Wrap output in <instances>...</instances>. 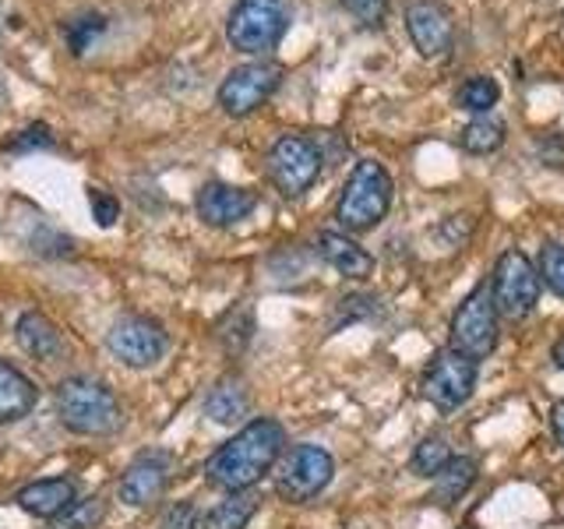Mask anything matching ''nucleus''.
I'll return each mask as SVG.
<instances>
[{
	"mask_svg": "<svg viewBox=\"0 0 564 529\" xmlns=\"http://www.w3.org/2000/svg\"><path fill=\"white\" fill-rule=\"evenodd\" d=\"M282 445H286V431H282L279 420L272 417L247 420L234 438L223 441V445L208 455L205 481L226 494L251 490L261 476H269L279 466Z\"/></svg>",
	"mask_w": 564,
	"mask_h": 529,
	"instance_id": "1",
	"label": "nucleus"
},
{
	"mask_svg": "<svg viewBox=\"0 0 564 529\" xmlns=\"http://www.w3.org/2000/svg\"><path fill=\"white\" fill-rule=\"evenodd\" d=\"M61 423L78 438H110L123 428V406L120 399L96 378H64L53 392Z\"/></svg>",
	"mask_w": 564,
	"mask_h": 529,
	"instance_id": "2",
	"label": "nucleus"
},
{
	"mask_svg": "<svg viewBox=\"0 0 564 529\" xmlns=\"http://www.w3.org/2000/svg\"><path fill=\"white\" fill-rule=\"evenodd\" d=\"M392 194H395V184H392V176H388V170L375 163V159H360V163L352 166V173L346 176L339 205H335V219H339L346 234H367V229H375L388 216Z\"/></svg>",
	"mask_w": 564,
	"mask_h": 529,
	"instance_id": "3",
	"label": "nucleus"
},
{
	"mask_svg": "<svg viewBox=\"0 0 564 529\" xmlns=\"http://www.w3.org/2000/svg\"><path fill=\"white\" fill-rule=\"evenodd\" d=\"M290 29V0H237L226 18V40L234 50L261 57L279 46Z\"/></svg>",
	"mask_w": 564,
	"mask_h": 529,
	"instance_id": "4",
	"label": "nucleus"
},
{
	"mask_svg": "<svg viewBox=\"0 0 564 529\" xmlns=\"http://www.w3.org/2000/svg\"><path fill=\"white\" fill-rule=\"evenodd\" d=\"M540 269L529 261L525 251L519 247H508L501 251L498 264H494V279H490V293H494V307L508 322H522L536 311L540 304Z\"/></svg>",
	"mask_w": 564,
	"mask_h": 529,
	"instance_id": "5",
	"label": "nucleus"
},
{
	"mask_svg": "<svg viewBox=\"0 0 564 529\" xmlns=\"http://www.w3.org/2000/svg\"><path fill=\"white\" fill-rule=\"evenodd\" d=\"M264 166H269V181L279 187V194L300 198V194H307L317 184V176H322L325 152L307 134H279L272 141Z\"/></svg>",
	"mask_w": 564,
	"mask_h": 529,
	"instance_id": "6",
	"label": "nucleus"
},
{
	"mask_svg": "<svg viewBox=\"0 0 564 529\" xmlns=\"http://www.w3.org/2000/svg\"><path fill=\"white\" fill-rule=\"evenodd\" d=\"M498 317L501 314L494 307V293L487 282L473 287L452 314V325H448L452 349L466 353L476 364L487 360L490 353L498 349Z\"/></svg>",
	"mask_w": 564,
	"mask_h": 529,
	"instance_id": "7",
	"label": "nucleus"
},
{
	"mask_svg": "<svg viewBox=\"0 0 564 529\" xmlns=\"http://www.w3.org/2000/svg\"><path fill=\"white\" fill-rule=\"evenodd\" d=\"M335 476V458L322 445H293L275 466V494L286 505H307Z\"/></svg>",
	"mask_w": 564,
	"mask_h": 529,
	"instance_id": "8",
	"label": "nucleus"
},
{
	"mask_svg": "<svg viewBox=\"0 0 564 529\" xmlns=\"http://www.w3.org/2000/svg\"><path fill=\"white\" fill-rule=\"evenodd\" d=\"M476 378H480V364L458 349H437L427 370H423V396H427L441 413H452L458 406L473 399Z\"/></svg>",
	"mask_w": 564,
	"mask_h": 529,
	"instance_id": "9",
	"label": "nucleus"
},
{
	"mask_svg": "<svg viewBox=\"0 0 564 529\" xmlns=\"http://www.w3.org/2000/svg\"><path fill=\"white\" fill-rule=\"evenodd\" d=\"M106 349H110L123 367L145 370L166 357L170 335L163 325L152 322L145 314H123L110 325V332H106Z\"/></svg>",
	"mask_w": 564,
	"mask_h": 529,
	"instance_id": "10",
	"label": "nucleus"
},
{
	"mask_svg": "<svg viewBox=\"0 0 564 529\" xmlns=\"http://www.w3.org/2000/svg\"><path fill=\"white\" fill-rule=\"evenodd\" d=\"M282 82V67L275 61H251L234 67L219 85V106L229 117H247L269 99Z\"/></svg>",
	"mask_w": 564,
	"mask_h": 529,
	"instance_id": "11",
	"label": "nucleus"
},
{
	"mask_svg": "<svg viewBox=\"0 0 564 529\" xmlns=\"http://www.w3.org/2000/svg\"><path fill=\"white\" fill-rule=\"evenodd\" d=\"M173 469H176L173 452H166V449L138 452L128 463V469H123L120 484H117L120 501L128 508H145V505L159 501L173 481Z\"/></svg>",
	"mask_w": 564,
	"mask_h": 529,
	"instance_id": "12",
	"label": "nucleus"
},
{
	"mask_svg": "<svg viewBox=\"0 0 564 529\" xmlns=\"http://www.w3.org/2000/svg\"><path fill=\"white\" fill-rule=\"evenodd\" d=\"M405 32L423 57H445L455 43L452 11L441 0H410L405 4Z\"/></svg>",
	"mask_w": 564,
	"mask_h": 529,
	"instance_id": "13",
	"label": "nucleus"
},
{
	"mask_svg": "<svg viewBox=\"0 0 564 529\" xmlns=\"http://www.w3.org/2000/svg\"><path fill=\"white\" fill-rule=\"evenodd\" d=\"M194 208H198V219L205 226H237L258 208V194L251 187H237L226 181H208L194 194Z\"/></svg>",
	"mask_w": 564,
	"mask_h": 529,
	"instance_id": "14",
	"label": "nucleus"
},
{
	"mask_svg": "<svg viewBox=\"0 0 564 529\" xmlns=\"http://www.w3.org/2000/svg\"><path fill=\"white\" fill-rule=\"evenodd\" d=\"M14 339L35 364H64L67 360V335L57 322H50L43 311H25L14 325Z\"/></svg>",
	"mask_w": 564,
	"mask_h": 529,
	"instance_id": "15",
	"label": "nucleus"
},
{
	"mask_svg": "<svg viewBox=\"0 0 564 529\" xmlns=\"http://www.w3.org/2000/svg\"><path fill=\"white\" fill-rule=\"evenodd\" d=\"M14 501L22 511H29V516L50 522L53 516H61L64 508L78 501V487L70 476H43V481H32L18 490Z\"/></svg>",
	"mask_w": 564,
	"mask_h": 529,
	"instance_id": "16",
	"label": "nucleus"
},
{
	"mask_svg": "<svg viewBox=\"0 0 564 529\" xmlns=\"http://www.w3.org/2000/svg\"><path fill=\"white\" fill-rule=\"evenodd\" d=\"M317 255H322L335 272L346 276V279H367L375 272V255L364 251V247L352 240L346 229H325V234H317Z\"/></svg>",
	"mask_w": 564,
	"mask_h": 529,
	"instance_id": "17",
	"label": "nucleus"
},
{
	"mask_svg": "<svg viewBox=\"0 0 564 529\" xmlns=\"http://www.w3.org/2000/svg\"><path fill=\"white\" fill-rule=\"evenodd\" d=\"M35 402H40V385L25 370L0 360V428L25 420L35 410Z\"/></svg>",
	"mask_w": 564,
	"mask_h": 529,
	"instance_id": "18",
	"label": "nucleus"
},
{
	"mask_svg": "<svg viewBox=\"0 0 564 529\" xmlns=\"http://www.w3.org/2000/svg\"><path fill=\"white\" fill-rule=\"evenodd\" d=\"M251 413V392L237 375H226L208 388L205 396V417L216 423H237Z\"/></svg>",
	"mask_w": 564,
	"mask_h": 529,
	"instance_id": "19",
	"label": "nucleus"
},
{
	"mask_svg": "<svg viewBox=\"0 0 564 529\" xmlns=\"http://www.w3.org/2000/svg\"><path fill=\"white\" fill-rule=\"evenodd\" d=\"M258 505L261 498L254 490L226 494L219 505H212L202 516V529H247V522L258 516Z\"/></svg>",
	"mask_w": 564,
	"mask_h": 529,
	"instance_id": "20",
	"label": "nucleus"
},
{
	"mask_svg": "<svg viewBox=\"0 0 564 529\" xmlns=\"http://www.w3.org/2000/svg\"><path fill=\"white\" fill-rule=\"evenodd\" d=\"M505 120L494 114H480L473 117L463 131H458V145H463L469 155H490L505 145Z\"/></svg>",
	"mask_w": 564,
	"mask_h": 529,
	"instance_id": "21",
	"label": "nucleus"
},
{
	"mask_svg": "<svg viewBox=\"0 0 564 529\" xmlns=\"http://www.w3.org/2000/svg\"><path fill=\"white\" fill-rule=\"evenodd\" d=\"M473 484H476V463L466 455H455L452 463L434 476V501L455 505Z\"/></svg>",
	"mask_w": 564,
	"mask_h": 529,
	"instance_id": "22",
	"label": "nucleus"
},
{
	"mask_svg": "<svg viewBox=\"0 0 564 529\" xmlns=\"http://www.w3.org/2000/svg\"><path fill=\"white\" fill-rule=\"evenodd\" d=\"M106 498L102 494H88V498H78L70 508H64L61 516H53L46 522V529H99L106 522Z\"/></svg>",
	"mask_w": 564,
	"mask_h": 529,
	"instance_id": "23",
	"label": "nucleus"
},
{
	"mask_svg": "<svg viewBox=\"0 0 564 529\" xmlns=\"http://www.w3.org/2000/svg\"><path fill=\"white\" fill-rule=\"evenodd\" d=\"M498 99H501V85L494 82L490 75H473V78H466L463 88H458V96H455L458 110L476 114V117L490 114L494 106H498Z\"/></svg>",
	"mask_w": 564,
	"mask_h": 529,
	"instance_id": "24",
	"label": "nucleus"
},
{
	"mask_svg": "<svg viewBox=\"0 0 564 529\" xmlns=\"http://www.w3.org/2000/svg\"><path fill=\"white\" fill-rule=\"evenodd\" d=\"M455 458V452H452V445H448V438L445 434H427L416 445V452H413V458H410V466H413V473L416 476H427V481H434V476L445 469L448 463Z\"/></svg>",
	"mask_w": 564,
	"mask_h": 529,
	"instance_id": "25",
	"label": "nucleus"
},
{
	"mask_svg": "<svg viewBox=\"0 0 564 529\" xmlns=\"http://www.w3.org/2000/svg\"><path fill=\"white\" fill-rule=\"evenodd\" d=\"M102 32H106V18H102L99 11H85V14H78V18H70L67 29H64L70 53H85L88 46H93V43L99 40Z\"/></svg>",
	"mask_w": 564,
	"mask_h": 529,
	"instance_id": "26",
	"label": "nucleus"
},
{
	"mask_svg": "<svg viewBox=\"0 0 564 529\" xmlns=\"http://www.w3.org/2000/svg\"><path fill=\"white\" fill-rule=\"evenodd\" d=\"M540 279L543 287L564 300V244H543L540 251Z\"/></svg>",
	"mask_w": 564,
	"mask_h": 529,
	"instance_id": "27",
	"label": "nucleus"
},
{
	"mask_svg": "<svg viewBox=\"0 0 564 529\" xmlns=\"http://www.w3.org/2000/svg\"><path fill=\"white\" fill-rule=\"evenodd\" d=\"M251 332H254V317H251V311H247V307H240V311H234V314L226 317L219 339H223V346L229 353H240L247 343H251Z\"/></svg>",
	"mask_w": 564,
	"mask_h": 529,
	"instance_id": "28",
	"label": "nucleus"
},
{
	"mask_svg": "<svg viewBox=\"0 0 564 529\" xmlns=\"http://www.w3.org/2000/svg\"><path fill=\"white\" fill-rule=\"evenodd\" d=\"M53 145V134L46 123H32V128H22L8 138V152H35V149H50Z\"/></svg>",
	"mask_w": 564,
	"mask_h": 529,
	"instance_id": "29",
	"label": "nucleus"
},
{
	"mask_svg": "<svg viewBox=\"0 0 564 529\" xmlns=\"http://www.w3.org/2000/svg\"><path fill=\"white\" fill-rule=\"evenodd\" d=\"M339 4L357 18L360 25H381L388 14V0H339Z\"/></svg>",
	"mask_w": 564,
	"mask_h": 529,
	"instance_id": "30",
	"label": "nucleus"
},
{
	"mask_svg": "<svg viewBox=\"0 0 564 529\" xmlns=\"http://www.w3.org/2000/svg\"><path fill=\"white\" fill-rule=\"evenodd\" d=\"M159 529H202V516H198V508H194V501H176L170 505Z\"/></svg>",
	"mask_w": 564,
	"mask_h": 529,
	"instance_id": "31",
	"label": "nucleus"
},
{
	"mask_svg": "<svg viewBox=\"0 0 564 529\" xmlns=\"http://www.w3.org/2000/svg\"><path fill=\"white\" fill-rule=\"evenodd\" d=\"M88 202H93V219L99 226H113L117 216H120V202L113 198V194H106L99 187H88Z\"/></svg>",
	"mask_w": 564,
	"mask_h": 529,
	"instance_id": "32",
	"label": "nucleus"
},
{
	"mask_svg": "<svg viewBox=\"0 0 564 529\" xmlns=\"http://www.w3.org/2000/svg\"><path fill=\"white\" fill-rule=\"evenodd\" d=\"M551 431L557 438V445H564V399L554 402V410H551Z\"/></svg>",
	"mask_w": 564,
	"mask_h": 529,
	"instance_id": "33",
	"label": "nucleus"
},
{
	"mask_svg": "<svg viewBox=\"0 0 564 529\" xmlns=\"http://www.w3.org/2000/svg\"><path fill=\"white\" fill-rule=\"evenodd\" d=\"M551 357H554V364H557V370H564V335L554 343V349H551Z\"/></svg>",
	"mask_w": 564,
	"mask_h": 529,
	"instance_id": "34",
	"label": "nucleus"
},
{
	"mask_svg": "<svg viewBox=\"0 0 564 529\" xmlns=\"http://www.w3.org/2000/svg\"><path fill=\"white\" fill-rule=\"evenodd\" d=\"M463 529H473V526H463Z\"/></svg>",
	"mask_w": 564,
	"mask_h": 529,
	"instance_id": "35",
	"label": "nucleus"
}]
</instances>
